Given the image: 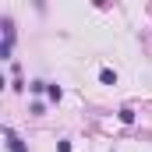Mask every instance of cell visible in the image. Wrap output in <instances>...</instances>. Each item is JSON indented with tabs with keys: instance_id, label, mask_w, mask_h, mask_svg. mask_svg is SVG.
Returning a JSON list of instances; mask_svg holds the SVG:
<instances>
[{
	"instance_id": "1",
	"label": "cell",
	"mask_w": 152,
	"mask_h": 152,
	"mask_svg": "<svg viewBox=\"0 0 152 152\" xmlns=\"http://www.w3.org/2000/svg\"><path fill=\"white\" fill-rule=\"evenodd\" d=\"M99 81H103V85H117V75L110 67H103V71H99Z\"/></svg>"
}]
</instances>
